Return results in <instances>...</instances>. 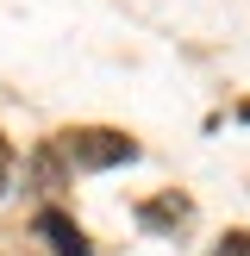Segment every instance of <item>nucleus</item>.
I'll use <instances>...</instances> for the list:
<instances>
[{
    "mask_svg": "<svg viewBox=\"0 0 250 256\" xmlns=\"http://www.w3.org/2000/svg\"><path fill=\"white\" fill-rule=\"evenodd\" d=\"M62 162L69 169H112V162H132L138 144L125 132H100V125H88V132H62Z\"/></svg>",
    "mask_w": 250,
    "mask_h": 256,
    "instance_id": "1",
    "label": "nucleus"
},
{
    "mask_svg": "<svg viewBox=\"0 0 250 256\" xmlns=\"http://www.w3.org/2000/svg\"><path fill=\"white\" fill-rule=\"evenodd\" d=\"M38 238H44L56 256H94V250H88V238H82V225H75L69 212H56V206L38 212Z\"/></svg>",
    "mask_w": 250,
    "mask_h": 256,
    "instance_id": "2",
    "label": "nucleus"
},
{
    "mask_svg": "<svg viewBox=\"0 0 250 256\" xmlns=\"http://www.w3.org/2000/svg\"><path fill=\"white\" fill-rule=\"evenodd\" d=\"M144 225H182L188 219V200H175V194H162V200H150L144 212H138Z\"/></svg>",
    "mask_w": 250,
    "mask_h": 256,
    "instance_id": "3",
    "label": "nucleus"
},
{
    "mask_svg": "<svg viewBox=\"0 0 250 256\" xmlns=\"http://www.w3.org/2000/svg\"><path fill=\"white\" fill-rule=\"evenodd\" d=\"M212 256H250V232H232V238H225V244L212 250Z\"/></svg>",
    "mask_w": 250,
    "mask_h": 256,
    "instance_id": "4",
    "label": "nucleus"
},
{
    "mask_svg": "<svg viewBox=\"0 0 250 256\" xmlns=\"http://www.w3.org/2000/svg\"><path fill=\"white\" fill-rule=\"evenodd\" d=\"M6 182H12V150H6V138H0V194H6Z\"/></svg>",
    "mask_w": 250,
    "mask_h": 256,
    "instance_id": "5",
    "label": "nucleus"
}]
</instances>
